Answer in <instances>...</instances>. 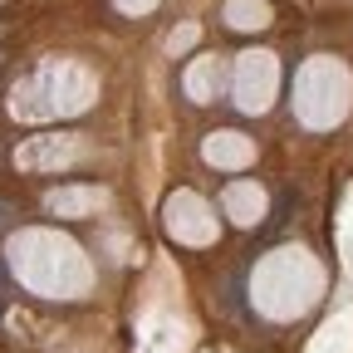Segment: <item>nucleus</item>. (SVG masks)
<instances>
[{"mask_svg": "<svg viewBox=\"0 0 353 353\" xmlns=\"http://www.w3.org/2000/svg\"><path fill=\"white\" fill-rule=\"evenodd\" d=\"M6 64H10V54H6V50H0V69H6Z\"/></svg>", "mask_w": 353, "mask_h": 353, "instance_id": "f257e3e1", "label": "nucleus"}]
</instances>
